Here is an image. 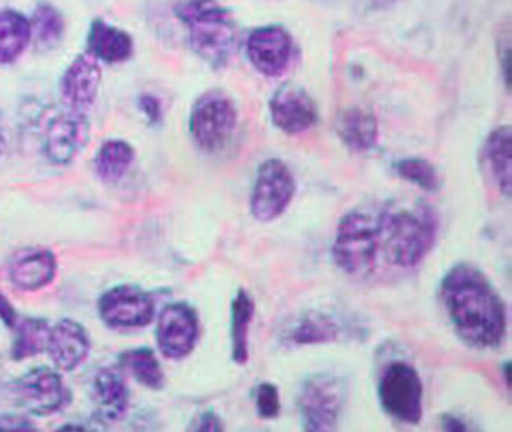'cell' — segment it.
Instances as JSON below:
<instances>
[{
	"instance_id": "d590c367",
	"label": "cell",
	"mask_w": 512,
	"mask_h": 432,
	"mask_svg": "<svg viewBox=\"0 0 512 432\" xmlns=\"http://www.w3.org/2000/svg\"><path fill=\"white\" fill-rule=\"evenodd\" d=\"M442 425L443 429H446V431H466L465 423H463L462 420L457 419V417L443 416Z\"/></svg>"
},
{
	"instance_id": "5b68a950",
	"label": "cell",
	"mask_w": 512,
	"mask_h": 432,
	"mask_svg": "<svg viewBox=\"0 0 512 432\" xmlns=\"http://www.w3.org/2000/svg\"><path fill=\"white\" fill-rule=\"evenodd\" d=\"M237 108L227 94L210 91L197 99L190 116V133L203 153L225 150L237 128Z\"/></svg>"
},
{
	"instance_id": "836d02e7",
	"label": "cell",
	"mask_w": 512,
	"mask_h": 432,
	"mask_svg": "<svg viewBox=\"0 0 512 432\" xmlns=\"http://www.w3.org/2000/svg\"><path fill=\"white\" fill-rule=\"evenodd\" d=\"M0 320L8 326V328H14L17 323V314L14 310V306L11 305L10 300L0 293Z\"/></svg>"
},
{
	"instance_id": "30bf717a",
	"label": "cell",
	"mask_w": 512,
	"mask_h": 432,
	"mask_svg": "<svg viewBox=\"0 0 512 432\" xmlns=\"http://www.w3.org/2000/svg\"><path fill=\"white\" fill-rule=\"evenodd\" d=\"M17 403L34 416H50L70 403V391L56 371L36 368L14 383Z\"/></svg>"
},
{
	"instance_id": "d4e9b609",
	"label": "cell",
	"mask_w": 512,
	"mask_h": 432,
	"mask_svg": "<svg viewBox=\"0 0 512 432\" xmlns=\"http://www.w3.org/2000/svg\"><path fill=\"white\" fill-rule=\"evenodd\" d=\"M134 150L124 140H108L97 151L94 168L104 182H117L133 165Z\"/></svg>"
},
{
	"instance_id": "277c9868",
	"label": "cell",
	"mask_w": 512,
	"mask_h": 432,
	"mask_svg": "<svg viewBox=\"0 0 512 432\" xmlns=\"http://www.w3.org/2000/svg\"><path fill=\"white\" fill-rule=\"evenodd\" d=\"M382 243L380 214L353 210L343 216L333 242V259L343 273L363 276L376 268Z\"/></svg>"
},
{
	"instance_id": "2e32d148",
	"label": "cell",
	"mask_w": 512,
	"mask_h": 432,
	"mask_svg": "<svg viewBox=\"0 0 512 432\" xmlns=\"http://www.w3.org/2000/svg\"><path fill=\"white\" fill-rule=\"evenodd\" d=\"M48 353L62 371H73L90 353V337L84 326L73 320H60L51 328Z\"/></svg>"
},
{
	"instance_id": "1f68e13d",
	"label": "cell",
	"mask_w": 512,
	"mask_h": 432,
	"mask_svg": "<svg viewBox=\"0 0 512 432\" xmlns=\"http://www.w3.org/2000/svg\"><path fill=\"white\" fill-rule=\"evenodd\" d=\"M191 429H194V431L202 432H216L225 429V425H223L220 417L216 416L213 411H208V413H203L202 416L196 420V423L191 426Z\"/></svg>"
},
{
	"instance_id": "8fae6325",
	"label": "cell",
	"mask_w": 512,
	"mask_h": 432,
	"mask_svg": "<svg viewBox=\"0 0 512 432\" xmlns=\"http://www.w3.org/2000/svg\"><path fill=\"white\" fill-rule=\"evenodd\" d=\"M156 337L167 359L190 356L199 337V319L193 306L183 302L165 306L157 323Z\"/></svg>"
},
{
	"instance_id": "74e56055",
	"label": "cell",
	"mask_w": 512,
	"mask_h": 432,
	"mask_svg": "<svg viewBox=\"0 0 512 432\" xmlns=\"http://www.w3.org/2000/svg\"><path fill=\"white\" fill-rule=\"evenodd\" d=\"M505 379L508 386H511V362H508L505 365Z\"/></svg>"
},
{
	"instance_id": "44dd1931",
	"label": "cell",
	"mask_w": 512,
	"mask_h": 432,
	"mask_svg": "<svg viewBox=\"0 0 512 432\" xmlns=\"http://www.w3.org/2000/svg\"><path fill=\"white\" fill-rule=\"evenodd\" d=\"M57 273V260L51 251L42 250L20 257L10 270L14 286L22 291H36L53 282Z\"/></svg>"
},
{
	"instance_id": "ffe728a7",
	"label": "cell",
	"mask_w": 512,
	"mask_h": 432,
	"mask_svg": "<svg viewBox=\"0 0 512 432\" xmlns=\"http://www.w3.org/2000/svg\"><path fill=\"white\" fill-rule=\"evenodd\" d=\"M93 393L100 419L116 422L127 413L130 393L124 377L116 369H102L97 374Z\"/></svg>"
},
{
	"instance_id": "ac0fdd59",
	"label": "cell",
	"mask_w": 512,
	"mask_h": 432,
	"mask_svg": "<svg viewBox=\"0 0 512 432\" xmlns=\"http://www.w3.org/2000/svg\"><path fill=\"white\" fill-rule=\"evenodd\" d=\"M483 163L505 197L512 191V133L511 127H500L486 137L483 145Z\"/></svg>"
},
{
	"instance_id": "7c38bea8",
	"label": "cell",
	"mask_w": 512,
	"mask_h": 432,
	"mask_svg": "<svg viewBox=\"0 0 512 432\" xmlns=\"http://www.w3.org/2000/svg\"><path fill=\"white\" fill-rule=\"evenodd\" d=\"M156 303L153 297L136 286H116L102 296L100 317L113 328H143L153 320Z\"/></svg>"
},
{
	"instance_id": "52a82bcc",
	"label": "cell",
	"mask_w": 512,
	"mask_h": 432,
	"mask_svg": "<svg viewBox=\"0 0 512 432\" xmlns=\"http://www.w3.org/2000/svg\"><path fill=\"white\" fill-rule=\"evenodd\" d=\"M345 385L333 374H316L303 383L299 396L305 431L328 432L339 425L345 405Z\"/></svg>"
},
{
	"instance_id": "d6986e66",
	"label": "cell",
	"mask_w": 512,
	"mask_h": 432,
	"mask_svg": "<svg viewBox=\"0 0 512 432\" xmlns=\"http://www.w3.org/2000/svg\"><path fill=\"white\" fill-rule=\"evenodd\" d=\"M336 131L346 147L356 153H365L374 148L379 139V123L368 110L351 107L337 117Z\"/></svg>"
},
{
	"instance_id": "9a60e30c",
	"label": "cell",
	"mask_w": 512,
	"mask_h": 432,
	"mask_svg": "<svg viewBox=\"0 0 512 432\" xmlns=\"http://www.w3.org/2000/svg\"><path fill=\"white\" fill-rule=\"evenodd\" d=\"M102 82L99 60L79 54L60 79V97L68 110L85 113L93 107Z\"/></svg>"
},
{
	"instance_id": "8d00e7d4",
	"label": "cell",
	"mask_w": 512,
	"mask_h": 432,
	"mask_svg": "<svg viewBox=\"0 0 512 432\" xmlns=\"http://www.w3.org/2000/svg\"><path fill=\"white\" fill-rule=\"evenodd\" d=\"M5 148H7V133H5V123L0 114V156L4 154Z\"/></svg>"
},
{
	"instance_id": "f35d334b",
	"label": "cell",
	"mask_w": 512,
	"mask_h": 432,
	"mask_svg": "<svg viewBox=\"0 0 512 432\" xmlns=\"http://www.w3.org/2000/svg\"><path fill=\"white\" fill-rule=\"evenodd\" d=\"M377 2H382L383 4V2H391V0H377Z\"/></svg>"
},
{
	"instance_id": "e575fe53",
	"label": "cell",
	"mask_w": 512,
	"mask_h": 432,
	"mask_svg": "<svg viewBox=\"0 0 512 432\" xmlns=\"http://www.w3.org/2000/svg\"><path fill=\"white\" fill-rule=\"evenodd\" d=\"M502 70L506 87L511 88V40H508V45L502 47Z\"/></svg>"
},
{
	"instance_id": "5bb4252c",
	"label": "cell",
	"mask_w": 512,
	"mask_h": 432,
	"mask_svg": "<svg viewBox=\"0 0 512 432\" xmlns=\"http://www.w3.org/2000/svg\"><path fill=\"white\" fill-rule=\"evenodd\" d=\"M270 113L274 125L290 136L311 130L319 119L316 104L310 94L293 84L283 85L274 93Z\"/></svg>"
},
{
	"instance_id": "7402d4cb",
	"label": "cell",
	"mask_w": 512,
	"mask_h": 432,
	"mask_svg": "<svg viewBox=\"0 0 512 432\" xmlns=\"http://www.w3.org/2000/svg\"><path fill=\"white\" fill-rule=\"evenodd\" d=\"M30 42V19L19 11H0V64L16 62Z\"/></svg>"
},
{
	"instance_id": "603a6c76",
	"label": "cell",
	"mask_w": 512,
	"mask_h": 432,
	"mask_svg": "<svg viewBox=\"0 0 512 432\" xmlns=\"http://www.w3.org/2000/svg\"><path fill=\"white\" fill-rule=\"evenodd\" d=\"M253 297L248 291H237L231 305V346H233V360L237 365H245L250 359V326L253 322Z\"/></svg>"
},
{
	"instance_id": "83f0119b",
	"label": "cell",
	"mask_w": 512,
	"mask_h": 432,
	"mask_svg": "<svg viewBox=\"0 0 512 432\" xmlns=\"http://www.w3.org/2000/svg\"><path fill=\"white\" fill-rule=\"evenodd\" d=\"M16 342H14L13 359L24 360L44 353L50 342L51 326L40 319H25L17 322Z\"/></svg>"
},
{
	"instance_id": "6da1fadb",
	"label": "cell",
	"mask_w": 512,
	"mask_h": 432,
	"mask_svg": "<svg viewBox=\"0 0 512 432\" xmlns=\"http://www.w3.org/2000/svg\"><path fill=\"white\" fill-rule=\"evenodd\" d=\"M440 296L460 339L474 348H494L506 333V308L488 277L476 266H454L443 277Z\"/></svg>"
},
{
	"instance_id": "3957f363",
	"label": "cell",
	"mask_w": 512,
	"mask_h": 432,
	"mask_svg": "<svg viewBox=\"0 0 512 432\" xmlns=\"http://www.w3.org/2000/svg\"><path fill=\"white\" fill-rule=\"evenodd\" d=\"M176 14L190 31L194 53L211 67L222 68L239 47V31L230 11L217 0H182Z\"/></svg>"
},
{
	"instance_id": "4fadbf2b",
	"label": "cell",
	"mask_w": 512,
	"mask_h": 432,
	"mask_svg": "<svg viewBox=\"0 0 512 432\" xmlns=\"http://www.w3.org/2000/svg\"><path fill=\"white\" fill-rule=\"evenodd\" d=\"M251 64L266 77H279L288 70L293 57V37L280 25L257 28L248 37Z\"/></svg>"
},
{
	"instance_id": "ba28073f",
	"label": "cell",
	"mask_w": 512,
	"mask_h": 432,
	"mask_svg": "<svg viewBox=\"0 0 512 432\" xmlns=\"http://www.w3.org/2000/svg\"><path fill=\"white\" fill-rule=\"evenodd\" d=\"M296 194V180L286 163L268 159L260 165L251 193V213L259 222H273L290 207Z\"/></svg>"
},
{
	"instance_id": "e0dca14e",
	"label": "cell",
	"mask_w": 512,
	"mask_h": 432,
	"mask_svg": "<svg viewBox=\"0 0 512 432\" xmlns=\"http://www.w3.org/2000/svg\"><path fill=\"white\" fill-rule=\"evenodd\" d=\"M133 37L105 20L96 19L87 37V53L107 64L127 62L133 56Z\"/></svg>"
},
{
	"instance_id": "484cf974",
	"label": "cell",
	"mask_w": 512,
	"mask_h": 432,
	"mask_svg": "<svg viewBox=\"0 0 512 432\" xmlns=\"http://www.w3.org/2000/svg\"><path fill=\"white\" fill-rule=\"evenodd\" d=\"M31 40L40 50H53L65 34V20L53 5L42 4L30 19Z\"/></svg>"
},
{
	"instance_id": "cb8c5ba5",
	"label": "cell",
	"mask_w": 512,
	"mask_h": 432,
	"mask_svg": "<svg viewBox=\"0 0 512 432\" xmlns=\"http://www.w3.org/2000/svg\"><path fill=\"white\" fill-rule=\"evenodd\" d=\"M340 328L330 316L320 313H308L286 334V342L291 345H319L334 342Z\"/></svg>"
},
{
	"instance_id": "d6a6232c",
	"label": "cell",
	"mask_w": 512,
	"mask_h": 432,
	"mask_svg": "<svg viewBox=\"0 0 512 432\" xmlns=\"http://www.w3.org/2000/svg\"><path fill=\"white\" fill-rule=\"evenodd\" d=\"M34 425L22 416H0V431H33Z\"/></svg>"
},
{
	"instance_id": "f1b7e54d",
	"label": "cell",
	"mask_w": 512,
	"mask_h": 432,
	"mask_svg": "<svg viewBox=\"0 0 512 432\" xmlns=\"http://www.w3.org/2000/svg\"><path fill=\"white\" fill-rule=\"evenodd\" d=\"M394 170L406 182L422 188L426 193H436L440 188V177L436 167L423 157H406L394 165Z\"/></svg>"
},
{
	"instance_id": "4dcf8cb0",
	"label": "cell",
	"mask_w": 512,
	"mask_h": 432,
	"mask_svg": "<svg viewBox=\"0 0 512 432\" xmlns=\"http://www.w3.org/2000/svg\"><path fill=\"white\" fill-rule=\"evenodd\" d=\"M139 107L142 113L147 116L148 122L156 125V123H159L160 119H162V105H160L157 97L151 96V94H145V96L140 97Z\"/></svg>"
},
{
	"instance_id": "f546056e",
	"label": "cell",
	"mask_w": 512,
	"mask_h": 432,
	"mask_svg": "<svg viewBox=\"0 0 512 432\" xmlns=\"http://www.w3.org/2000/svg\"><path fill=\"white\" fill-rule=\"evenodd\" d=\"M257 414L262 419L273 420L280 414V396L277 386L262 383L256 391Z\"/></svg>"
},
{
	"instance_id": "9c48e42d",
	"label": "cell",
	"mask_w": 512,
	"mask_h": 432,
	"mask_svg": "<svg viewBox=\"0 0 512 432\" xmlns=\"http://www.w3.org/2000/svg\"><path fill=\"white\" fill-rule=\"evenodd\" d=\"M90 142V122L85 113L59 111L48 119L42 134L45 156L56 165H67Z\"/></svg>"
},
{
	"instance_id": "4316f807",
	"label": "cell",
	"mask_w": 512,
	"mask_h": 432,
	"mask_svg": "<svg viewBox=\"0 0 512 432\" xmlns=\"http://www.w3.org/2000/svg\"><path fill=\"white\" fill-rule=\"evenodd\" d=\"M120 366L134 377L140 385L150 389H162L165 374L159 360L148 348L131 349L120 356Z\"/></svg>"
},
{
	"instance_id": "8992f818",
	"label": "cell",
	"mask_w": 512,
	"mask_h": 432,
	"mask_svg": "<svg viewBox=\"0 0 512 432\" xmlns=\"http://www.w3.org/2000/svg\"><path fill=\"white\" fill-rule=\"evenodd\" d=\"M377 393L385 413L397 422L417 425L422 420L423 383L413 365L400 360L386 365Z\"/></svg>"
},
{
	"instance_id": "7a4b0ae2",
	"label": "cell",
	"mask_w": 512,
	"mask_h": 432,
	"mask_svg": "<svg viewBox=\"0 0 512 432\" xmlns=\"http://www.w3.org/2000/svg\"><path fill=\"white\" fill-rule=\"evenodd\" d=\"M380 230L388 262L399 268H414L436 245L439 217L426 202L411 207L382 210Z\"/></svg>"
}]
</instances>
